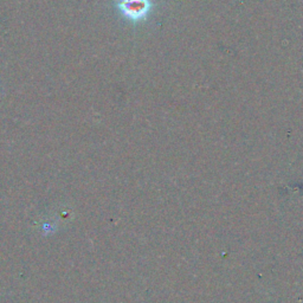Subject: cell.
<instances>
[{
    "instance_id": "6da1fadb",
    "label": "cell",
    "mask_w": 303,
    "mask_h": 303,
    "mask_svg": "<svg viewBox=\"0 0 303 303\" xmlns=\"http://www.w3.org/2000/svg\"><path fill=\"white\" fill-rule=\"evenodd\" d=\"M119 7L127 18L140 20L145 18L151 8L149 0H120Z\"/></svg>"
}]
</instances>
